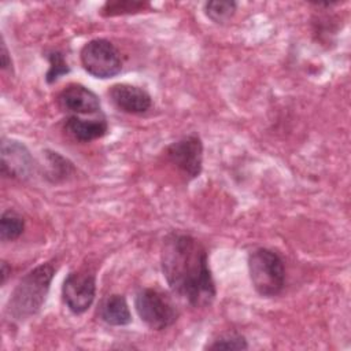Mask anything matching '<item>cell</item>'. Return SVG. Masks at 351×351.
<instances>
[{
  "mask_svg": "<svg viewBox=\"0 0 351 351\" xmlns=\"http://www.w3.org/2000/svg\"><path fill=\"white\" fill-rule=\"evenodd\" d=\"M0 64H1V69L3 70H8L11 71L12 70V59H11V55H10V51L5 45V41L4 38H1V48H0Z\"/></svg>",
  "mask_w": 351,
  "mask_h": 351,
  "instance_id": "obj_19",
  "label": "cell"
},
{
  "mask_svg": "<svg viewBox=\"0 0 351 351\" xmlns=\"http://www.w3.org/2000/svg\"><path fill=\"white\" fill-rule=\"evenodd\" d=\"M64 130L77 141L89 143L101 138L108 132V122L106 115L101 112L99 115L90 117H77L70 115L64 121Z\"/></svg>",
  "mask_w": 351,
  "mask_h": 351,
  "instance_id": "obj_11",
  "label": "cell"
},
{
  "mask_svg": "<svg viewBox=\"0 0 351 351\" xmlns=\"http://www.w3.org/2000/svg\"><path fill=\"white\" fill-rule=\"evenodd\" d=\"M44 167H45V177L51 182H62L70 178L75 173L74 163L60 155L56 151L45 149L44 152Z\"/></svg>",
  "mask_w": 351,
  "mask_h": 351,
  "instance_id": "obj_13",
  "label": "cell"
},
{
  "mask_svg": "<svg viewBox=\"0 0 351 351\" xmlns=\"http://www.w3.org/2000/svg\"><path fill=\"white\" fill-rule=\"evenodd\" d=\"M56 104L67 117H90L103 112L99 96L85 85L77 82L69 84L59 92Z\"/></svg>",
  "mask_w": 351,
  "mask_h": 351,
  "instance_id": "obj_9",
  "label": "cell"
},
{
  "mask_svg": "<svg viewBox=\"0 0 351 351\" xmlns=\"http://www.w3.org/2000/svg\"><path fill=\"white\" fill-rule=\"evenodd\" d=\"M149 8L148 3L143 1H130V0H118V1H107L100 10L103 16H115V15H125V14H136Z\"/></svg>",
  "mask_w": 351,
  "mask_h": 351,
  "instance_id": "obj_18",
  "label": "cell"
},
{
  "mask_svg": "<svg viewBox=\"0 0 351 351\" xmlns=\"http://www.w3.org/2000/svg\"><path fill=\"white\" fill-rule=\"evenodd\" d=\"M45 58L48 59V63H49L48 71L45 74L47 84H53L62 75H66V74L70 73V66H69V63L66 60V56L62 51L52 49V51L47 52Z\"/></svg>",
  "mask_w": 351,
  "mask_h": 351,
  "instance_id": "obj_17",
  "label": "cell"
},
{
  "mask_svg": "<svg viewBox=\"0 0 351 351\" xmlns=\"http://www.w3.org/2000/svg\"><path fill=\"white\" fill-rule=\"evenodd\" d=\"M100 319L110 326H126L132 322V313L126 298L121 293L107 296L99 306Z\"/></svg>",
  "mask_w": 351,
  "mask_h": 351,
  "instance_id": "obj_12",
  "label": "cell"
},
{
  "mask_svg": "<svg viewBox=\"0 0 351 351\" xmlns=\"http://www.w3.org/2000/svg\"><path fill=\"white\" fill-rule=\"evenodd\" d=\"M160 270L170 291L196 308L208 307L215 296V281L208 265V252L192 234L173 230L160 248Z\"/></svg>",
  "mask_w": 351,
  "mask_h": 351,
  "instance_id": "obj_1",
  "label": "cell"
},
{
  "mask_svg": "<svg viewBox=\"0 0 351 351\" xmlns=\"http://www.w3.org/2000/svg\"><path fill=\"white\" fill-rule=\"evenodd\" d=\"M247 339L239 332H225L204 346V350H248Z\"/></svg>",
  "mask_w": 351,
  "mask_h": 351,
  "instance_id": "obj_16",
  "label": "cell"
},
{
  "mask_svg": "<svg viewBox=\"0 0 351 351\" xmlns=\"http://www.w3.org/2000/svg\"><path fill=\"white\" fill-rule=\"evenodd\" d=\"M1 174L11 180L25 181L32 177L36 162L29 148L15 138L1 140Z\"/></svg>",
  "mask_w": 351,
  "mask_h": 351,
  "instance_id": "obj_8",
  "label": "cell"
},
{
  "mask_svg": "<svg viewBox=\"0 0 351 351\" xmlns=\"http://www.w3.org/2000/svg\"><path fill=\"white\" fill-rule=\"evenodd\" d=\"M96 296V277L86 270L70 271L62 285V299L67 308L75 314H84Z\"/></svg>",
  "mask_w": 351,
  "mask_h": 351,
  "instance_id": "obj_7",
  "label": "cell"
},
{
  "mask_svg": "<svg viewBox=\"0 0 351 351\" xmlns=\"http://www.w3.org/2000/svg\"><path fill=\"white\" fill-rule=\"evenodd\" d=\"M111 103L122 112L140 115L147 112L152 107L151 95L140 86L118 82L108 88L107 92Z\"/></svg>",
  "mask_w": 351,
  "mask_h": 351,
  "instance_id": "obj_10",
  "label": "cell"
},
{
  "mask_svg": "<svg viewBox=\"0 0 351 351\" xmlns=\"http://www.w3.org/2000/svg\"><path fill=\"white\" fill-rule=\"evenodd\" d=\"M25 230V219L15 210H5L0 218V239L3 241L16 240Z\"/></svg>",
  "mask_w": 351,
  "mask_h": 351,
  "instance_id": "obj_14",
  "label": "cell"
},
{
  "mask_svg": "<svg viewBox=\"0 0 351 351\" xmlns=\"http://www.w3.org/2000/svg\"><path fill=\"white\" fill-rule=\"evenodd\" d=\"M203 10L210 21L223 25L236 14L237 3L233 0H211L204 3Z\"/></svg>",
  "mask_w": 351,
  "mask_h": 351,
  "instance_id": "obj_15",
  "label": "cell"
},
{
  "mask_svg": "<svg viewBox=\"0 0 351 351\" xmlns=\"http://www.w3.org/2000/svg\"><path fill=\"white\" fill-rule=\"evenodd\" d=\"M166 158L186 181L197 178L203 170V141L196 133L182 136L170 143Z\"/></svg>",
  "mask_w": 351,
  "mask_h": 351,
  "instance_id": "obj_6",
  "label": "cell"
},
{
  "mask_svg": "<svg viewBox=\"0 0 351 351\" xmlns=\"http://www.w3.org/2000/svg\"><path fill=\"white\" fill-rule=\"evenodd\" d=\"M1 285H4L11 274V266L8 265V262L5 261H1Z\"/></svg>",
  "mask_w": 351,
  "mask_h": 351,
  "instance_id": "obj_20",
  "label": "cell"
},
{
  "mask_svg": "<svg viewBox=\"0 0 351 351\" xmlns=\"http://www.w3.org/2000/svg\"><path fill=\"white\" fill-rule=\"evenodd\" d=\"M80 60L88 74L100 80L112 78L122 70L121 53L107 38H93L84 44Z\"/></svg>",
  "mask_w": 351,
  "mask_h": 351,
  "instance_id": "obj_5",
  "label": "cell"
},
{
  "mask_svg": "<svg viewBox=\"0 0 351 351\" xmlns=\"http://www.w3.org/2000/svg\"><path fill=\"white\" fill-rule=\"evenodd\" d=\"M134 308L140 319L152 330L167 329L178 318L173 300L155 288H141L134 296Z\"/></svg>",
  "mask_w": 351,
  "mask_h": 351,
  "instance_id": "obj_4",
  "label": "cell"
},
{
  "mask_svg": "<svg viewBox=\"0 0 351 351\" xmlns=\"http://www.w3.org/2000/svg\"><path fill=\"white\" fill-rule=\"evenodd\" d=\"M56 267L52 262H45L29 270L12 289L5 314L15 322H23L34 317L44 306Z\"/></svg>",
  "mask_w": 351,
  "mask_h": 351,
  "instance_id": "obj_2",
  "label": "cell"
},
{
  "mask_svg": "<svg viewBox=\"0 0 351 351\" xmlns=\"http://www.w3.org/2000/svg\"><path fill=\"white\" fill-rule=\"evenodd\" d=\"M247 267L251 285L258 295L273 298L281 293L285 285V265L274 250H252L247 258Z\"/></svg>",
  "mask_w": 351,
  "mask_h": 351,
  "instance_id": "obj_3",
  "label": "cell"
}]
</instances>
